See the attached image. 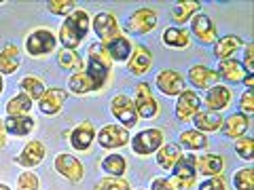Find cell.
<instances>
[{
  "mask_svg": "<svg viewBox=\"0 0 254 190\" xmlns=\"http://www.w3.org/2000/svg\"><path fill=\"white\" fill-rule=\"evenodd\" d=\"M110 74V57L102 43L89 45V63H87L85 72H78L68 81L70 91L76 95L98 91L106 85Z\"/></svg>",
  "mask_w": 254,
  "mask_h": 190,
  "instance_id": "6da1fadb",
  "label": "cell"
},
{
  "mask_svg": "<svg viewBox=\"0 0 254 190\" xmlns=\"http://www.w3.org/2000/svg\"><path fill=\"white\" fill-rule=\"evenodd\" d=\"M89 32V15L85 11H74L72 15H68V19L64 21V26L60 30V41L64 43V47L70 51H74L81 41Z\"/></svg>",
  "mask_w": 254,
  "mask_h": 190,
  "instance_id": "7a4b0ae2",
  "label": "cell"
},
{
  "mask_svg": "<svg viewBox=\"0 0 254 190\" xmlns=\"http://www.w3.org/2000/svg\"><path fill=\"white\" fill-rule=\"evenodd\" d=\"M157 26V13L153 9H138L133 11L125 21V30L133 36L146 34Z\"/></svg>",
  "mask_w": 254,
  "mask_h": 190,
  "instance_id": "3957f363",
  "label": "cell"
},
{
  "mask_svg": "<svg viewBox=\"0 0 254 190\" xmlns=\"http://www.w3.org/2000/svg\"><path fill=\"white\" fill-rule=\"evenodd\" d=\"M163 144V133L161 129H144L140 131L136 138L131 140V148L136 154H150L155 152V150H159Z\"/></svg>",
  "mask_w": 254,
  "mask_h": 190,
  "instance_id": "277c9868",
  "label": "cell"
},
{
  "mask_svg": "<svg viewBox=\"0 0 254 190\" xmlns=\"http://www.w3.org/2000/svg\"><path fill=\"white\" fill-rule=\"evenodd\" d=\"M110 112L115 114V118L119 123L127 127H133L138 121V112H136V106H133V101L127 97V95H117V97L110 101Z\"/></svg>",
  "mask_w": 254,
  "mask_h": 190,
  "instance_id": "5b68a950",
  "label": "cell"
},
{
  "mask_svg": "<svg viewBox=\"0 0 254 190\" xmlns=\"http://www.w3.org/2000/svg\"><path fill=\"white\" fill-rule=\"evenodd\" d=\"M55 36L51 30H34L26 41V49L30 55H47L55 49Z\"/></svg>",
  "mask_w": 254,
  "mask_h": 190,
  "instance_id": "8992f818",
  "label": "cell"
},
{
  "mask_svg": "<svg viewBox=\"0 0 254 190\" xmlns=\"http://www.w3.org/2000/svg\"><path fill=\"white\" fill-rule=\"evenodd\" d=\"M55 169H58L60 176H64L70 182H81L83 173H85L81 161H78L76 156H72V154H66V152L55 156Z\"/></svg>",
  "mask_w": 254,
  "mask_h": 190,
  "instance_id": "52a82bcc",
  "label": "cell"
},
{
  "mask_svg": "<svg viewBox=\"0 0 254 190\" xmlns=\"http://www.w3.org/2000/svg\"><path fill=\"white\" fill-rule=\"evenodd\" d=\"M136 112L138 116H144V118H153L159 112V106H157V99L153 97V91L146 83H140L136 87Z\"/></svg>",
  "mask_w": 254,
  "mask_h": 190,
  "instance_id": "ba28073f",
  "label": "cell"
},
{
  "mask_svg": "<svg viewBox=\"0 0 254 190\" xmlns=\"http://www.w3.org/2000/svg\"><path fill=\"white\" fill-rule=\"evenodd\" d=\"M199 106H201V99L195 91H182L180 97H178V104H176V118L180 123H189L197 112H199Z\"/></svg>",
  "mask_w": 254,
  "mask_h": 190,
  "instance_id": "9c48e42d",
  "label": "cell"
},
{
  "mask_svg": "<svg viewBox=\"0 0 254 190\" xmlns=\"http://www.w3.org/2000/svg\"><path fill=\"white\" fill-rule=\"evenodd\" d=\"M190 32L195 34V38L201 45H216L218 36H216V28L210 21L208 15H195L190 21Z\"/></svg>",
  "mask_w": 254,
  "mask_h": 190,
  "instance_id": "30bf717a",
  "label": "cell"
},
{
  "mask_svg": "<svg viewBox=\"0 0 254 190\" xmlns=\"http://www.w3.org/2000/svg\"><path fill=\"white\" fill-rule=\"evenodd\" d=\"M93 30H95V34L100 36L102 47H104L106 43H110L113 38L121 36V34H119V23H117V19H115L110 13H100V15H95V19H93Z\"/></svg>",
  "mask_w": 254,
  "mask_h": 190,
  "instance_id": "8fae6325",
  "label": "cell"
},
{
  "mask_svg": "<svg viewBox=\"0 0 254 190\" xmlns=\"http://www.w3.org/2000/svg\"><path fill=\"white\" fill-rule=\"evenodd\" d=\"M155 83H157V89L163 95H180L185 91V78L176 70H161Z\"/></svg>",
  "mask_w": 254,
  "mask_h": 190,
  "instance_id": "7c38bea8",
  "label": "cell"
},
{
  "mask_svg": "<svg viewBox=\"0 0 254 190\" xmlns=\"http://www.w3.org/2000/svg\"><path fill=\"white\" fill-rule=\"evenodd\" d=\"M68 99V93L60 89V87H53V89H47L45 95L38 99V108H41L43 114H58L60 110L64 108Z\"/></svg>",
  "mask_w": 254,
  "mask_h": 190,
  "instance_id": "4fadbf2b",
  "label": "cell"
},
{
  "mask_svg": "<svg viewBox=\"0 0 254 190\" xmlns=\"http://www.w3.org/2000/svg\"><path fill=\"white\" fill-rule=\"evenodd\" d=\"M98 142L102 148H119V146H125L129 142V133H127L125 127H119V125H106L104 129L100 131Z\"/></svg>",
  "mask_w": 254,
  "mask_h": 190,
  "instance_id": "5bb4252c",
  "label": "cell"
},
{
  "mask_svg": "<svg viewBox=\"0 0 254 190\" xmlns=\"http://www.w3.org/2000/svg\"><path fill=\"white\" fill-rule=\"evenodd\" d=\"M229 101H231V91L225 85H214L205 93V106H208V110H214V112L225 110Z\"/></svg>",
  "mask_w": 254,
  "mask_h": 190,
  "instance_id": "9a60e30c",
  "label": "cell"
},
{
  "mask_svg": "<svg viewBox=\"0 0 254 190\" xmlns=\"http://www.w3.org/2000/svg\"><path fill=\"white\" fill-rule=\"evenodd\" d=\"M216 74L222 76V78H225V81H229V83H242L248 72L244 70L242 61H237V59H222V61L218 63Z\"/></svg>",
  "mask_w": 254,
  "mask_h": 190,
  "instance_id": "2e32d148",
  "label": "cell"
},
{
  "mask_svg": "<svg viewBox=\"0 0 254 190\" xmlns=\"http://www.w3.org/2000/svg\"><path fill=\"white\" fill-rule=\"evenodd\" d=\"M43 156H45V146L34 140V142H28L26 148L21 150V154L15 158V161L23 165V167H36V165L43 161Z\"/></svg>",
  "mask_w": 254,
  "mask_h": 190,
  "instance_id": "e0dca14e",
  "label": "cell"
},
{
  "mask_svg": "<svg viewBox=\"0 0 254 190\" xmlns=\"http://www.w3.org/2000/svg\"><path fill=\"white\" fill-rule=\"evenodd\" d=\"M150 63H153V55L146 47H136V51H131V57H129V72L136 74V76H142L144 72H148Z\"/></svg>",
  "mask_w": 254,
  "mask_h": 190,
  "instance_id": "ac0fdd59",
  "label": "cell"
},
{
  "mask_svg": "<svg viewBox=\"0 0 254 190\" xmlns=\"http://www.w3.org/2000/svg\"><path fill=\"white\" fill-rule=\"evenodd\" d=\"M104 49H106V53H108V57L110 59H115V61H125V59H129L131 57V43L127 41V38H123V36H117V38H113L110 43H106L104 45Z\"/></svg>",
  "mask_w": 254,
  "mask_h": 190,
  "instance_id": "d6986e66",
  "label": "cell"
},
{
  "mask_svg": "<svg viewBox=\"0 0 254 190\" xmlns=\"http://www.w3.org/2000/svg\"><path fill=\"white\" fill-rule=\"evenodd\" d=\"M189 78L197 89H210V87H214V83L218 81V74L205 66H193L189 72Z\"/></svg>",
  "mask_w": 254,
  "mask_h": 190,
  "instance_id": "ffe728a7",
  "label": "cell"
},
{
  "mask_svg": "<svg viewBox=\"0 0 254 190\" xmlns=\"http://www.w3.org/2000/svg\"><path fill=\"white\" fill-rule=\"evenodd\" d=\"M91 142H93V125L89 121L81 123L72 133H70V144H72V148H76V150H87L91 146Z\"/></svg>",
  "mask_w": 254,
  "mask_h": 190,
  "instance_id": "44dd1931",
  "label": "cell"
},
{
  "mask_svg": "<svg viewBox=\"0 0 254 190\" xmlns=\"http://www.w3.org/2000/svg\"><path fill=\"white\" fill-rule=\"evenodd\" d=\"M19 63H21L19 49L15 45H6L0 51V74H13Z\"/></svg>",
  "mask_w": 254,
  "mask_h": 190,
  "instance_id": "7402d4cb",
  "label": "cell"
},
{
  "mask_svg": "<svg viewBox=\"0 0 254 190\" xmlns=\"http://www.w3.org/2000/svg\"><path fill=\"white\" fill-rule=\"evenodd\" d=\"M195 127L197 131H218L222 125V116L220 112H214V110H199L195 116Z\"/></svg>",
  "mask_w": 254,
  "mask_h": 190,
  "instance_id": "603a6c76",
  "label": "cell"
},
{
  "mask_svg": "<svg viewBox=\"0 0 254 190\" xmlns=\"http://www.w3.org/2000/svg\"><path fill=\"white\" fill-rule=\"evenodd\" d=\"M248 129V116L246 114H231L227 121H222V133L227 138H242Z\"/></svg>",
  "mask_w": 254,
  "mask_h": 190,
  "instance_id": "cb8c5ba5",
  "label": "cell"
},
{
  "mask_svg": "<svg viewBox=\"0 0 254 190\" xmlns=\"http://www.w3.org/2000/svg\"><path fill=\"white\" fill-rule=\"evenodd\" d=\"M195 167L201 173H208V176H220L222 167H225V161L218 154H205V156L195 158Z\"/></svg>",
  "mask_w": 254,
  "mask_h": 190,
  "instance_id": "d4e9b609",
  "label": "cell"
},
{
  "mask_svg": "<svg viewBox=\"0 0 254 190\" xmlns=\"http://www.w3.org/2000/svg\"><path fill=\"white\" fill-rule=\"evenodd\" d=\"M4 129L13 136H28L34 129V118L30 116H9L4 121Z\"/></svg>",
  "mask_w": 254,
  "mask_h": 190,
  "instance_id": "484cf974",
  "label": "cell"
},
{
  "mask_svg": "<svg viewBox=\"0 0 254 190\" xmlns=\"http://www.w3.org/2000/svg\"><path fill=\"white\" fill-rule=\"evenodd\" d=\"M242 47V38L240 36H233L229 34L225 38H220V41H216V49H214V53H216V57L222 61V59H231V55Z\"/></svg>",
  "mask_w": 254,
  "mask_h": 190,
  "instance_id": "4316f807",
  "label": "cell"
},
{
  "mask_svg": "<svg viewBox=\"0 0 254 190\" xmlns=\"http://www.w3.org/2000/svg\"><path fill=\"white\" fill-rule=\"evenodd\" d=\"M182 156L180 152V146L178 144H165L159 148V152H157V163L161 165L163 169H172L174 165L178 163V158Z\"/></svg>",
  "mask_w": 254,
  "mask_h": 190,
  "instance_id": "83f0119b",
  "label": "cell"
},
{
  "mask_svg": "<svg viewBox=\"0 0 254 190\" xmlns=\"http://www.w3.org/2000/svg\"><path fill=\"white\" fill-rule=\"evenodd\" d=\"M199 9V2L197 0H182L172 6V17L176 23H187V19L193 17V13Z\"/></svg>",
  "mask_w": 254,
  "mask_h": 190,
  "instance_id": "f1b7e54d",
  "label": "cell"
},
{
  "mask_svg": "<svg viewBox=\"0 0 254 190\" xmlns=\"http://www.w3.org/2000/svg\"><path fill=\"white\" fill-rule=\"evenodd\" d=\"M163 45L174 49H185L189 45V32L182 28H168L163 32Z\"/></svg>",
  "mask_w": 254,
  "mask_h": 190,
  "instance_id": "f546056e",
  "label": "cell"
},
{
  "mask_svg": "<svg viewBox=\"0 0 254 190\" xmlns=\"http://www.w3.org/2000/svg\"><path fill=\"white\" fill-rule=\"evenodd\" d=\"M58 63L64 70H68V72H83L81 55H76L74 51H70V49H64V51L58 53Z\"/></svg>",
  "mask_w": 254,
  "mask_h": 190,
  "instance_id": "4dcf8cb0",
  "label": "cell"
},
{
  "mask_svg": "<svg viewBox=\"0 0 254 190\" xmlns=\"http://www.w3.org/2000/svg\"><path fill=\"white\" fill-rule=\"evenodd\" d=\"M174 176L176 178H182V180H195V156H180L178 163L174 165Z\"/></svg>",
  "mask_w": 254,
  "mask_h": 190,
  "instance_id": "1f68e13d",
  "label": "cell"
},
{
  "mask_svg": "<svg viewBox=\"0 0 254 190\" xmlns=\"http://www.w3.org/2000/svg\"><path fill=\"white\" fill-rule=\"evenodd\" d=\"M125 167H127V163L121 154H108L104 161H102V169L113 178H121L125 173Z\"/></svg>",
  "mask_w": 254,
  "mask_h": 190,
  "instance_id": "d6a6232c",
  "label": "cell"
},
{
  "mask_svg": "<svg viewBox=\"0 0 254 190\" xmlns=\"http://www.w3.org/2000/svg\"><path fill=\"white\" fill-rule=\"evenodd\" d=\"M30 108H32V99L26 93H21V95H15L6 104V112H9V116H26L30 112Z\"/></svg>",
  "mask_w": 254,
  "mask_h": 190,
  "instance_id": "836d02e7",
  "label": "cell"
},
{
  "mask_svg": "<svg viewBox=\"0 0 254 190\" xmlns=\"http://www.w3.org/2000/svg\"><path fill=\"white\" fill-rule=\"evenodd\" d=\"M180 144L187 150H203L208 148V140L201 131H185L180 136Z\"/></svg>",
  "mask_w": 254,
  "mask_h": 190,
  "instance_id": "e575fe53",
  "label": "cell"
},
{
  "mask_svg": "<svg viewBox=\"0 0 254 190\" xmlns=\"http://www.w3.org/2000/svg\"><path fill=\"white\" fill-rule=\"evenodd\" d=\"M19 87H21L23 93H26L30 99H41L43 95H45V91H47V89H45V85L38 81V78H34V76H26V78L21 81Z\"/></svg>",
  "mask_w": 254,
  "mask_h": 190,
  "instance_id": "d590c367",
  "label": "cell"
},
{
  "mask_svg": "<svg viewBox=\"0 0 254 190\" xmlns=\"http://www.w3.org/2000/svg\"><path fill=\"white\" fill-rule=\"evenodd\" d=\"M233 184L237 190H254V171L252 169H240L235 171Z\"/></svg>",
  "mask_w": 254,
  "mask_h": 190,
  "instance_id": "8d00e7d4",
  "label": "cell"
},
{
  "mask_svg": "<svg viewBox=\"0 0 254 190\" xmlns=\"http://www.w3.org/2000/svg\"><path fill=\"white\" fill-rule=\"evenodd\" d=\"M95 190H129V184L123 178H113L108 176L95 184Z\"/></svg>",
  "mask_w": 254,
  "mask_h": 190,
  "instance_id": "74e56055",
  "label": "cell"
},
{
  "mask_svg": "<svg viewBox=\"0 0 254 190\" xmlns=\"http://www.w3.org/2000/svg\"><path fill=\"white\" fill-rule=\"evenodd\" d=\"M74 0H49L47 2V9H49V13L53 15H68L70 11L74 9Z\"/></svg>",
  "mask_w": 254,
  "mask_h": 190,
  "instance_id": "f35d334b",
  "label": "cell"
},
{
  "mask_svg": "<svg viewBox=\"0 0 254 190\" xmlns=\"http://www.w3.org/2000/svg\"><path fill=\"white\" fill-rule=\"evenodd\" d=\"M235 150H237V154H240L242 158L250 161L252 154H254V140H252V138H237Z\"/></svg>",
  "mask_w": 254,
  "mask_h": 190,
  "instance_id": "ab89813d",
  "label": "cell"
},
{
  "mask_svg": "<svg viewBox=\"0 0 254 190\" xmlns=\"http://www.w3.org/2000/svg\"><path fill=\"white\" fill-rule=\"evenodd\" d=\"M17 188L19 190H38V178H36V173H21L19 180H17Z\"/></svg>",
  "mask_w": 254,
  "mask_h": 190,
  "instance_id": "60d3db41",
  "label": "cell"
},
{
  "mask_svg": "<svg viewBox=\"0 0 254 190\" xmlns=\"http://www.w3.org/2000/svg\"><path fill=\"white\" fill-rule=\"evenodd\" d=\"M199 190H227L225 178H222V176H212V178H208L205 182H201Z\"/></svg>",
  "mask_w": 254,
  "mask_h": 190,
  "instance_id": "b9f144b4",
  "label": "cell"
},
{
  "mask_svg": "<svg viewBox=\"0 0 254 190\" xmlns=\"http://www.w3.org/2000/svg\"><path fill=\"white\" fill-rule=\"evenodd\" d=\"M242 110L244 114H252L254 112V93L252 89H246L242 95Z\"/></svg>",
  "mask_w": 254,
  "mask_h": 190,
  "instance_id": "7bdbcfd3",
  "label": "cell"
},
{
  "mask_svg": "<svg viewBox=\"0 0 254 190\" xmlns=\"http://www.w3.org/2000/svg\"><path fill=\"white\" fill-rule=\"evenodd\" d=\"M244 70L248 74H252L254 72V45H248L246 47V57H244Z\"/></svg>",
  "mask_w": 254,
  "mask_h": 190,
  "instance_id": "ee69618b",
  "label": "cell"
},
{
  "mask_svg": "<svg viewBox=\"0 0 254 190\" xmlns=\"http://www.w3.org/2000/svg\"><path fill=\"white\" fill-rule=\"evenodd\" d=\"M168 184H170L174 190H187V188L193 186V180H182V178H176V176H174L172 180H168Z\"/></svg>",
  "mask_w": 254,
  "mask_h": 190,
  "instance_id": "f6af8a7d",
  "label": "cell"
},
{
  "mask_svg": "<svg viewBox=\"0 0 254 190\" xmlns=\"http://www.w3.org/2000/svg\"><path fill=\"white\" fill-rule=\"evenodd\" d=\"M153 190H174V188L168 184L165 178H157V180H153Z\"/></svg>",
  "mask_w": 254,
  "mask_h": 190,
  "instance_id": "bcb514c9",
  "label": "cell"
},
{
  "mask_svg": "<svg viewBox=\"0 0 254 190\" xmlns=\"http://www.w3.org/2000/svg\"><path fill=\"white\" fill-rule=\"evenodd\" d=\"M6 144V129H4V121H0V148Z\"/></svg>",
  "mask_w": 254,
  "mask_h": 190,
  "instance_id": "7dc6e473",
  "label": "cell"
},
{
  "mask_svg": "<svg viewBox=\"0 0 254 190\" xmlns=\"http://www.w3.org/2000/svg\"><path fill=\"white\" fill-rule=\"evenodd\" d=\"M244 83H246V87H248V89H252V85H254V76H252V74H246Z\"/></svg>",
  "mask_w": 254,
  "mask_h": 190,
  "instance_id": "c3c4849f",
  "label": "cell"
},
{
  "mask_svg": "<svg viewBox=\"0 0 254 190\" xmlns=\"http://www.w3.org/2000/svg\"><path fill=\"white\" fill-rule=\"evenodd\" d=\"M2 89H4V83H2V74H0V93H2Z\"/></svg>",
  "mask_w": 254,
  "mask_h": 190,
  "instance_id": "681fc988",
  "label": "cell"
},
{
  "mask_svg": "<svg viewBox=\"0 0 254 190\" xmlns=\"http://www.w3.org/2000/svg\"><path fill=\"white\" fill-rule=\"evenodd\" d=\"M0 190H11V188L6 186V184H0Z\"/></svg>",
  "mask_w": 254,
  "mask_h": 190,
  "instance_id": "f907efd6",
  "label": "cell"
}]
</instances>
